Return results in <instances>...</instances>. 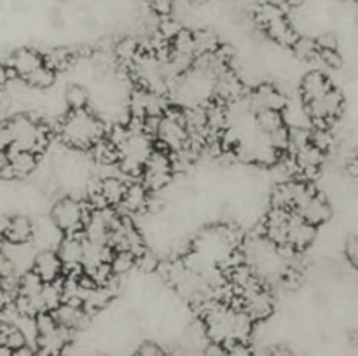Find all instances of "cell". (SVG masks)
<instances>
[{"instance_id": "obj_1", "label": "cell", "mask_w": 358, "mask_h": 356, "mask_svg": "<svg viewBox=\"0 0 358 356\" xmlns=\"http://www.w3.org/2000/svg\"><path fill=\"white\" fill-rule=\"evenodd\" d=\"M59 135L72 149H91L98 140L103 138L105 128L100 119L94 117L86 108L70 110L59 126Z\"/></svg>"}, {"instance_id": "obj_2", "label": "cell", "mask_w": 358, "mask_h": 356, "mask_svg": "<svg viewBox=\"0 0 358 356\" xmlns=\"http://www.w3.org/2000/svg\"><path fill=\"white\" fill-rule=\"evenodd\" d=\"M10 135H13V147L16 150L27 152H41L49 142V131L44 124L34 121L28 115H16L9 121Z\"/></svg>"}, {"instance_id": "obj_3", "label": "cell", "mask_w": 358, "mask_h": 356, "mask_svg": "<svg viewBox=\"0 0 358 356\" xmlns=\"http://www.w3.org/2000/svg\"><path fill=\"white\" fill-rule=\"evenodd\" d=\"M154 152L152 140L145 133H129L126 142L119 147V164L126 175L143 173V166Z\"/></svg>"}, {"instance_id": "obj_4", "label": "cell", "mask_w": 358, "mask_h": 356, "mask_svg": "<svg viewBox=\"0 0 358 356\" xmlns=\"http://www.w3.org/2000/svg\"><path fill=\"white\" fill-rule=\"evenodd\" d=\"M90 215L91 212H87L86 206L77 201L76 198H70V195L58 199L51 209V220L66 236L84 232V223Z\"/></svg>"}, {"instance_id": "obj_5", "label": "cell", "mask_w": 358, "mask_h": 356, "mask_svg": "<svg viewBox=\"0 0 358 356\" xmlns=\"http://www.w3.org/2000/svg\"><path fill=\"white\" fill-rule=\"evenodd\" d=\"M171 175H173V164H171L168 149L164 147L154 149L149 161L143 166V185L147 187V191L157 192L164 188L170 184Z\"/></svg>"}, {"instance_id": "obj_6", "label": "cell", "mask_w": 358, "mask_h": 356, "mask_svg": "<svg viewBox=\"0 0 358 356\" xmlns=\"http://www.w3.org/2000/svg\"><path fill=\"white\" fill-rule=\"evenodd\" d=\"M35 168H37V157L34 152L9 149L6 152V159L0 164V177L24 178L34 173Z\"/></svg>"}, {"instance_id": "obj_7", "label": "cell", "mask_w": 358, "mask_h": 356, "mask_svg": "<svg viewBox=\"0 0 358 356\" xmlns=\"http://www.w3.org/2000/svg\"><path fill=\"white\" fill-rule=\"evenodd\" d=\"M248 107H250V112L254 114H259L262 110H280L283 112V108L289 105V98L275 87L273 84H261L250 96H247Z\"/></svg>"}, {"instance_id": "obj_8", "label": "cell", "mask_w": 358, "mask_h": 356, "mask_svg": "<svg viewBox=\"0 0 358 356\" xmlns=\"http://www.w3.org/2000/svg\"><path fill=\"white\" fill-rule=\"evenodd\" d=\"M290 215H292V209L285 208H271V212L268 213V218L264 222V234L276 246L289 243Z\"/></svg>"}, {"instance_id": "obj_9", "label": "cell", "mask_w": 358, "mask_h": 356, "mask_svg": "<svg viewBox=\"0 0 358 356\" xmlns=\"http://www.w3.org/2000/svg\"><path fill=\"white\" fill-rule=\"evenodd\" d=\"M273 297L264 288L241 295V309L252 318V321H262L273 314Z\"/></svg>"}, {"instance_id": "obj_10", "label": "cell", "mask_w": 358, "mask_h": 356, "mask_svg": "<svg viewBox=\"0 0 358 356\" xmlns=\"http://www.w3.org/2000/svg\"><path fill=\"white\" fill-rule=\"evenodd\" d=\"M31 271L41 276L44 283H52L63 274V262L59 258L58 251L55 250H41L34 258Z\"/></svg>"}, {"instance_id": "obj_11", "label": "cell", "mask_w": 358, "mask_h": 356, "mask_svg": "<svg viewBox=\"0 0 358 356\" xmlns=\"http://www.w3.org/2000/svg\"><path fill=\"white\" fill-rule=\"evenodd\" d=\"M7 65L13 68V72L16 73L17 77H21L23 80H27L31 73L37 68H41L44 65V56L41 52H37L35 49H17L10 54Z\"/></svg>"}, {"instance_id": "obj_12", "label": "cell", "mask_w": 358, "mask_h": 356, "mask_svg": "<svg viewBox=\"0 0 358 356\" xmlns=\"http://www.w3.org/2000/svg\"><path fill=\"white\" fill-rule=\"evenodd\" d=\"M317 237V227L308 223L299 213L292 212L289 220V244L297 251L310 246Z\"/></svg>"}, {"instance_id": "obj_13", "label": "cell", "mask_w": 358, "mask_h": 356, "mask_svg": "<svg viewBox=\"0 0 358 356\" xmlns=\"http://www.w3.org/2000/svg\"><path fill=\"white\" fill-rule=\"evenodd\" d=\"M52 316H55L56 323L59 327L66 328V330H80L87 325L90 316H87V311L83 306H73V304L63 302L58 309L52 311Z\"/></svg>"}, {"instance_id": "obj_14", "label": "cell", "mask_w": 358, "mask_h": 356, "mask_svg": "<svg viewBox=\"0 0 358 356\" xmlns=\"http://www.w3.org/2000/svg\"><path fill=\"white\" fill-rule=\"evenodd\" d=\"M332 89H334V84L331 82L329 77H325L324 72H318V70L308 72L301 82V94L304 98V103L318 100Z\"/></svg>"}, {"instance_id": "obj_15", "label": "cell", "mask_w": 358, "mask_h": 356, "mask_svg": "<svg viewBox=\"0 0 358 356\" xmlns=\"http://www.w3.org/2000/svg\"><path fill=\"white\" fill-rule=\"evenodd\" d=\"M296 213H299V215L303 216L308 223L318 227L332 218V206H331V202L324 198V195L317 194L310 199V202H308V205H304L303 208L297 209Z\"/></svg>"}, {"instance_id": "obj_16", "label": "cell", "mask_w": 358, "mask_h": 356, "mask_svg": "<svg viewBox=\"0 0 358 356\" xmlns=\"http://www.w3.org/2000/svg\"><path fill=\"white\" fill-rule=\"evenodd\" d=\"M35 236V223L28 216L16 215L9 218L7 229L3 232L7 243L13 244H27L34 239Z\"/></svg>"}, {"instance_id": "obj_17", "label": "cell", "mask_w": 358, "mask_h": 356, "mask_svg": "<svg viewBox=\"0 0 358 356\" xmlns=\"http://www.w3.org/2000/svg\"><path fill=\"white\" fill-rule=\"evenodd\" d=\"M264 30L273 40L278 42L280 45H285V47H292V45L296 44L297 38H299L296 28H294L292 23L287 20L285 14H282V16L269 21V23L264 27Z\"/></svg>"}, {"instance_id": "obj_18", "label": "cell", "mask_w": 358, "mask_h": 356, "mask_svg": "<svg viewBox=\"0 0 358 356\" xmlns=\"http://www.w3.org/2000/svg\"><path fill=\"white\" fill-rule=\"evenodd\" d=\"M294 157H296L299 173L303 175V177L311 178L318 173V170H320L322 163H324L325 159V152H322L320 149H317L315 145L308 143V145L303 147Z\"/></svg>"}, {"instance_id": "obj_19", "label": "cell", "mask_w": 358, "mask_h": 356, "mask_svg": "<svg viewBox=\"0 0 358 356\" xmlns=\"http://www.w3.org/2000/svg\"><path fill=\"white\" fill-rule=\"evenodd\" d=\"M149 205V191L143 184H131L126 188L121 206L129 213H140Z\"/></svg>"}, {"instance_id": "obj_20", "label": "cell", "mask_w": 358, "mask_h": 356, "mask_svg": "<svg viewBox=\"0 0 358 356\" xmlns=\"http://www.w3.org/2000/svg\"><path fill=\"white\" fill-rule=\"evenodd\" d=\"M114 293L108 290V286H94V288L87 290L84 293L83 299V307L87 313H94V311H101L103 307H107L108 304L114 299Z\"/></svg>"}, {"instance_id": "obj_21", "label": "cell", "mask_w": 358, "mask_h": 356, "mask_svg": "<svg viewBox=\"0 0 358 356\" xmlns=\"http://www.w3.org/2000/svg\"><path fill=\"white\" fill-rule=\"evenodd\" d=\"M126 188H128V185L117 177H107L100 180V192L103 194L108 206L121 205L122 199H124Z\"/></svg>"}, {"instance_id": "obj_22", "label": "cell", "mask_w": 358, "mask_h": 356, "mask_svg": "<svg viewBox=\"0 0 358 356\" xmlns=\"http://www.w3.org/2000/svg\"><path fill=\"white\" fill-rule=\"evenodd\" d=\"M171 52L178 56H187V58H196L198 56V49H196L194 31L187 30V28H182L177 37L171 40Z\"/></svg>"}, {"instance_id": "obj_23", "label": "cell", "mask_w": 358, "mask_h": 356, "mask_svg": "<svg viewBox=\"0 0 358 356\" xmlns=\"http://www.w3.org/2000/svg\"><path fill=\"white\" fill-rule=\"evenodd\" d=\"M41 297L45 311L52 313L55 309H58L63 304V278H58L52 283H44Z\"/></svg>"}, {"instance_id": "obj_24", "label": "cell", "mask_w": 358, "mask_h": 356, "mask_svg": "<svg viewBox=\"0 0 358 356\" xmlns=\"http://www.w3.org/2000/svg\"><path fill=\"white\" fill-rule=\"evenodd\" d=\"M0 344L14 351V349L27 346L28 341L16 323H3L2 321V325H0Z\"/></svg>"}, {"instance_id": "obj_25", "label": "cell", "mask_w": 358, "mask_h": 356, "mask_svg": "<svg viewBox=\"0 0 358 356\" xmlns=\"http://www.w3.org/2000/svg\"><path fill=\"white\" fill-rule=\"evenodd\" d=\"M255 124L266 135H271L276 129L283 128L285 126V119L280 110H262L259 114H255Z\"/></svg>"}, {"instance_id": "obj_26", "label": "cell", "mask_w": 358, "mask_h": 356, "mask_svg": "<svg viewBox=\"0 0 358 356\" xmlns=\"http://www.w3.org/2000/svg\"><path fill=\"white\" fill-rule=\"evenodd\" d=\"M140 52H142L140 42L133 37H124L115 44V56L122 63H128V65H133L136 61Z\"/></svg>"}, {"instance_id": "obj_27", "label": "cell", "mask_w": 358, "mask_h": 356, "mask_svg": "<svg viewBox=\"0 0 358 356\" xmlns=\"http://www.w3.org/2000/svg\"><path fill=\"white\" fill-rule=\"evenodd\" d=\"M42 288H44V281L34 271H27L20 276V295L37 299L41 297Z\"/></svg>"}, {"instance_id": "obj_28", "label": "cell", "mask_w": 358, "mask_h": 356, "mask_svg": "<svg viewBox=\"0 0 358 356\" xmlns=\"http://www.w3.org/2000/svg\"><path fill=\"white\" fill-rule=\"evenodd\" d=\"M273 208L294 209V185L292 181H282L271 192Z\"/></svg>"}, {"instance_id": "obj_29", "label": "cell", "mask_w": 358, "mask_h": 356, "mask_svg": "<svg viewBox=\"0 0 358 356\" xmlns=\"http://www.w3.org/2000/svg\"><path fill=\"white\" fill-rule=\"evenodd\" d=\"M65 103L70 110H84L90 103V93L84 86L70 84L65 91Z\"/></svg>"}, {"instance_id": "obj_30", "label": "cell", "mask_w": 358, "mask_h": 356, "mask_svg": "<svg viewBox=\"0 0 358 356\" xmlns=\"http://www.w3.org/2000/svg\"><path fill=\"white\" fill-rule=\"evenodd\" d=\"M294 56L303 61H313L320 54V47L317 44V38L311 37H299L296 40V44L292 45Z\"/></svg>"}, {"instance_id": "obj_31", "label": "cell", "mask_w": 358, "mask_h": 356, "mask_svg": "<svg viewBox=\"0 0 358 356\" xmlns=\"http://www.w3.org/2000/svg\"><path fill=\"white\" fill-rule=\"evenodd\" d=\"M55 80H56V72L52 68H49V66L44 63L41 68H37L30 77H28L27 84L28 86L35 87V89H48V87H51L52 84H55Z\"/></svg>"}, {"instance_id": "obj_32", "label": "cell", "mask_w": 358, "mask_h": 356, "mask_svg": "<svg viewBox=\"0 0 358 356\" xmlns=\"http://www.w3.org/2000/svg\"><path fill=\"white\" fill-rule=\"evenodd\" d=\"M194 40L198 54H206V52H215L220 47L219 37L212 30H196Z\"/></svg>"}, {"instance_id": "obj_33", "label": "cell", "mask_w": 358, "mask_h": 356, "mask_svg": "<svg viewBox=\"0 0 358 356\" xmlns=\"http://www.w3.org/2000/svg\"><path fill=\"white\" fill-rule=\"evenodd\" d=\"M136 265V255L131 251H115L114 257L110 260V267L115 276L128 274L133 267Z\"/></svg>"}, {"instance_id": "obj_34", "label": "cell", "mask_w": 358, "mask_h": 356, "mask_svg": "<svg viewBox=\"0 0 358 356\" xmlns=\"http://www.w3.org/2000/svg\"><path fill=\"white\" fill-rule=\"evenodd\" d=\"M311 143V129L308 128H289V150L296 156L303 147Z\"/></svg>"}, {"instance_id": "obj_35", "label": "cell", "mask_w": 358, "mask_h": 356, "mask_svg": "<svg viewBox=\"0 0 358 356\" xmlns=\"http://www.w3.org/2000/svg\"><path fill=\"white\" fill-rule=\"evenodd\" d=\"M70 59H72V54L66 49H52V51H49L44 56V63L49 68L55 70V72L56 70L66 68L70 65Z\"/></svg>"}, {"instance_id": "obj_36", "label": "cell", "mask_w": 358, "mask_h": 356, "mask_svg": "<svg viewBox=\"0 0 358 356\" xmlns=\"http://www.w3.org/2000/svg\"><path fill=\"white\" fill-rule=\"evenodd\" d=\"M311 145L320 149L322 152H329L334 145V135L329 128H315L311 131Z\"/></svg>"}, {"instance_id": "obj_37", "label": "cell", "mask_w": 358, "mask_h": 356, "mask_svg": "<svg viewBox=\"0 0 358 356\" xmlns=\"http://www.w3.org/2000/svg\"><path fill=\"white\" fill-rule=\"evenodd\" d=\"M35 325H37L38 337H41V335L51 334V332H55L56 328L59 327V325L56 323L52 313H49V311H44V313L37 314V316H35Z\"/></svg>"}, {"instance_id": "obj_38", "label": "cell", "mask_w": 358, "mask_h": 356, "mask_svg": "<svg viewBox=\"0 0 358 356\" xmlns=\"http://www.w3.org/2000/svg\"><path fill=\"white\" fill-rule=\"evenodd\" d=\"M182 30V24L178 23L177 20H173V17L171 16H168V17H161V21H159V28H157V31H159L161 35H163L164 38H166V40H173L175 37H177L178 35V31Z\"/></svg>"}, {"instance_id": "obj_39", "label": "cell", "mask_w": 358, "mask_h": 356, "mask_svg": "<svg viewBox=\"0 0 358 356\" xmlns=\"http://www.w3.org/2000/svg\"><path fill=\"white\" fill-rule=\"evenodd\" d=\"M219 356H254V353L247 342H231V344H222Z\"/></svg>"}, {"instance_id": "obj_40", "label": "cell", "mask_w": 358, "mask_h": 356, "mask_svg": "<svg viewBox=\"0 0 358 356\" xmlns=\"http://www.w3.org/2000/svg\"><path fill=\"white\" fill-rule=\"evenodd\" d=\"M268 138H269V142H271V145L275 147L276 150H280V152H283V150H289V128H287V126L276 129L275 133L268 135Z\"/></svg>"}, {"instance_id": "obj_41", "label": "cell", "mask_w": 358, "mask_h": 356, "mask_svg": "<svg viewBox=\"0 0 358 356\" xmlns=\"http://www.w3.org/2000/svg\"><path fill=\"white\" fill-rule=\"evenodd\" d=\"M136 265L140 267V271L152 272L159 267V260H157L156 253H152L150 250H145L140 257H136Z\"/></svg>"}, {"instance_id": "obj_42", "label": "cell", "mask_w": 358, "mask_h": 356, "mask_svg": "<svg viewBox=\"0 0 358 356\" xmlns=\"http://www.w3.org/2000/svg\"><path fill=\"white\" fill-rule=\"evenodd\" d=\"M318 61H322L325 66H329V68H341L343 66V58L338 51H327V49H320Z\"/></svg>"}, {"instance_id": "obj_43", "label": "cell", "mask_w": 358, "mask_h": 356, "mask_svg": "<svg viewBox=\"0 0 358 356\" xmlns=\"http://www.w3.org/2000/svg\"><path fill=\"white\" fill-rule=\"evenodd\" d=\"M13 147L9 121H0V152H7Z\"/></svg>"}, {"instance_id": "obj_44", "label": "cell", "mask_w": 358, "mask_h": 356, "mask_svg": "<svg viewBox=\"0 0 358 356\" xmlns=\"http://www.w3.org/2000/svg\"><path fill=\"white\" fill-rule=\"evenodd\" d=\"M150 9L159 17H168L173 10V0H150Z\"/></svg>"}, {"instance_id": "obj_45", "label": "cell", "mask_w": 358, "mask_h": 356, "mask_svg": "<svg viewBox=\"0 0 358 356\" xmlns=\"http://www.w3.org/2000/svg\"><path fill=\"white\" fill-rule=\"evenodd\" d=\"M317 44L320 49H327V51H338V38L331 31H325L317 38Z\"/></svg>"}, {"instance_id": "obj_46", "label": "cell", "mask_w": 358, "mask_h": 356, "mask_svg": "<svg viewBox=\"0 0 358 356\" xmlns=\"http://www.w3.org/2000/svg\"><path fill=\"white\" fill-rule=\"evenodd\" d=\"M133 356H166V355H164V351L157 344H154V342H145V344H142L138 349H136V353Z\"/></svg>"}, {"instance_id": "obj_47", "label": "cell", "mask_w": 358, "mask_h": 356, "mask_svg": "<svg viewBox=\"0 0 358 356\" xmlns=\"http://www.w3.org/2000/svg\"><path fill=\"white\" fill-rule=\"evenodd\" d=\"M346 257L352 262L353 267L358 269V237L353 236L350 237L348 243H346Z\"/></svg>"}, {"instance_id": "obj_48", "label": "cell", "mask_w": 358, "mask_h": 356, "mask_svg": "<svg viewBox=\"0 0 358 356\" xmlns=\"http://www.w3.org/2000/svg\"><path fill=\"white\" fill-rule=\"evenodd\" d=\"M16 75V73L13 72V68H10L9 65H3V63H0V89H3V87L9 84L10 77Z\"/></svg>"}, {"instance_id": "obj_49", "label": "cell", "mask_w": 358, "mask_h": 356, "mask_svg": "<svg viewBox=\"0 0 358 356\" xmlns=\"http://www.w3.org/2000/svg\"><path fill=\"white\" fill-rule=\"evenodd\" d=\"M13 356H37V351H35L31 346H23V348H17L13 351Z\"/></svg>"}, {"instance_id": "obj_50", "label": "cell", "mask_w": 358, "mask_h": 356, "mask_svg": "<svg viewBox=\"0 0 358 356\" xmlns=\"http://www.w3.org/2000/svg\"><path fill=\"white\" fill-rule=\"evenodd\" d=\"M269 356H294V355L290 353V349L283 348V346H278V348H275L271 353H269Z\"/></svg>"}, {"instance_id": "obj_51", "label": "cell", "mask_w": 358, "mask_h": 356, "mask_svg": "<svg viewBox=\"0 0 358 356\" xmlns=\"http://www.w3.org/2000/svg\"><path fill=\"white\" fill-rule=\"evenodd\" d=\"M346 170H348V173L352 175L353 178H358V159H357V157L353 161H350L348 168H346Z\"/></svg>"}, {"instance_id": "obj_52", "label": "cell", "mask_w": 358, "mask_h": 356, "mask_svg": "<svg viewBox=\"0 0 358 356\" xmlns=\"http://www.w3.org/2000/svg\"><path fill=\"white\" fill-rule=\"evenodd\" d=\"M287 3H289L290 7H292V9H301V7L304 6V3H306V0H285Z\"/></svg>"}, {"instance_id": "obj_53", "label": "cell", "mask_w": 358, "mask_h": 356, "mask_svg": "<svg viewBox=\"0 0 358 356\" xmlns=\"http://www.w3.org/2000/svg\"><path fill=\"white\" fill-rule=\"evenodd\" d=\"M0 356H13V351L9 348H6V346L0 344Z\"/></svg>"}, {"instance_id": "obj_54", "label": "cell", "mask_w": 358, "mask_h": 356, "mask_svg": "<svg viewBox=\"0 0 358 356\" xmlns=\"http://www.w3.org/2000/svg\"><path fill=\"white\" fill-rule=\"evenodd\" d=\"M96 356H108V355H96Z\"/></svg>"}, {"instance_id": "obj_55", "label": "cell", "mask_w": 358, "mask_h": 356, "mask_svg": "<svg viewBox=\"0 0 358 356\" xmlns=\"http://www.w3.org/2000/svg\"><path fill=\"white\" fill-rule=\"evenodd\" d=\"M353 2H355V3H358V0H353Z\"/></svg>"}]
</instances>
